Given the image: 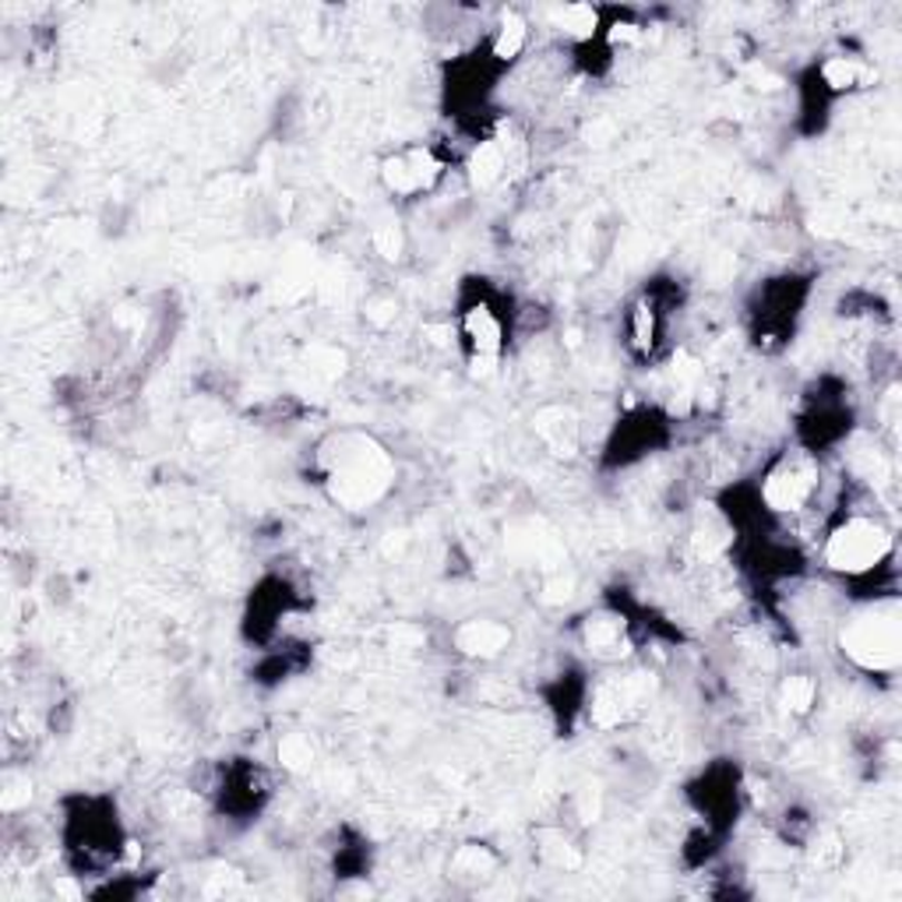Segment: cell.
Wrapping results in <instances>:
<instances>
[{
  "mask_svg": "<svg viewBox=\"0 0 902 902\" xmlns=\"http://www.w3.org/2000/svg\"><path fill=\"white\" fill-rule=\"evenodd\" d=\"M395 480L389 451L363 434H342L325 451V483L342 508L374 504Z\"/></svg>",
  "mask_w": 902,
  "mask_h": 902,
  "instance_id": "1",
  "label": "cell"
},
{
  "mask_svg": "<svg viewBox=\"0 0 902 902\" xmlns=\"http://www.w3.org/2000/svg\"><path fill=\"white\" fill-rule=\"evenodd\" d=\"M889 553H892L889 529L882 522L867 519V514H850V519L835 526L825 540L829 568L846 575V578L871 575L874 568H882Z\"/></svg>",
  "mask_w": 902,
  "mask_h": 902,
  "instance_id": "2",
  "label": "cell"
},
{
  "mask_svg": "<svg viewBox=\"0 0 902 902\" xmlns=\"http://www.w3.org/2000/svg\"><path fill=\"white\" fill-rule=\"evenodd\" d=\"M902 649V635H899V620L895 614L874 610L867 617L850 620V628L843 631V653L856 663L861 670H892L899 663Z\"/></svg>",
  "mask_w": 902,
  "mask_h": 902,
  "instance_id": "3",
  "label": "cell"
},
{
  "mask_svg": "<svg viewBox=\"0 0 902 902\" xmlns=\"http://www.w3.org/2000/svg\"><path fill=\"white\" fill-rule=\"evenodd\" d=\"M814 490H818V469L807 459H786L765 477L762 501L772 511L790 514V511H801L814 498Z\"/></svg>",
  "mask_w": 902,
  "mask_h": 902,
  "instance_id": "4",
  "label": "cell"
},
{
  "mask_svg": "<svg viewBox=\"0 0 902 902\" xmlns=\"http://www.w3.org/2000/svg\"><path fill=\"white\" fill-rule=\"evenodd\" d=\"M441 177V163L427 153V148H413V153H399L381 166V180L384 187L399 198H413L420 190H427Z\"/></svg>",
  "mask_w": 902,
  "mask_h": 902,
  "instance_id": "5",
  "label": "cell"
},
{
  "mask_svg": "<svg viewBox=\"0 0 902 902\" xmlns=\"http://www.w3.org/2000/svg\"><path fill=\"white\" fill-rule=\"evenodd\" d=\"M455 641L469 656H498L501 649H508L511 631L498 625V620H469V625L459 628Z\"/></svg>",
  "mask_w": 902,
  "mask_h": 902,
  "instance_id": "6",
  "label": "cell"
},
{
  "mask_svg": "<svg viewBox=\"0 0 902 902\" xmlns=\"http://www.w3.org/2000/svg\"><path fill=\"white\" fill-rule=\"evenodd\" d=\"M586 649L596 653V656H604V659H617V656H625V646H628V631H625V620H617V617H592L586 631Z\"/></svg>",
  "mask_w": 902,
  "mask_h": 902,
  "instance_id": "7",
  "label": "cell"
},
{
  "mask_svg": "<svg viewBox=\"0 0 902 902\" xmlns=\"http://www.w3.org/2000/svg\"><path fill=\"white\" fill-rule=\"evenodd\" d=\"M504 169H508V148H504V141L487 138V141H480L477 148H472V156H469V177H472V184H477V187L498 184L504 177Z\"/></svg>",
  "mask_w": 902,
  "mask_h": 902,
  "instance_id": "8",
  "label": "cell"
},
{
  "mask_svg": "<svg viewBox=\"0 0 902 902\" xmlns=\"http://www.w3.org/2000/svg\"><path fill=\"white\" fill-rule=\"evenodd\" d=\"M536 431H540V438L557 451V455H571V451H575L578 423H575L571 413H565V410H543L540 416H536Z\"/></svg>",
  "mask_w": 902,
  "mask_h": 902,
  "instance_id": "9",
  "label": "cell"
},
{
  "mask_svg": "<svg viewBox=\"0 0 902 902\" xmlns=\"http://www.w3.org/2000/svg\"><path fill=\"white\" fill-rule=\"evenodd\" d=\"M278 762H283L290 772H307L314 765V744L300 734H290L278 741Z\"/></svg>",
  "mask_w": 902,
  "mask_h": 902,
  "instance_id": "10",
  "label": "cell"
},
{
  "mask_svg": "<svg viewBox=\"0 0 902 902\" xmlns=\"http://www.w3.org/2000/svg\"><path fill=\"white\" fill-rule=\"evenodd\" d=\"M814 695H818V687H814V680L804 674H793L790 680H783V705L790 708V713H807V708L814 705Z\"/></svg>",
  "mask_w": 902,
  "mask_h": 902,
  "instance_id": "11",
  "label": "cell"
},
{
  "mask_svg": "<svg viewBox=\"0 0 902 902\" xmlns=\"http://www.w3.org/2000/svg\"><path fill=\"white\" fill-rule=\"evenodd\" d=\"M374 251L392 262V257L402 254V233H399L395 226H381V229H374Z\"/></svg>",
  "mask_w": 902,
  "mask_h": 902,
  "instance_id": "12",
  "label": "cell"
}]
</instances>
